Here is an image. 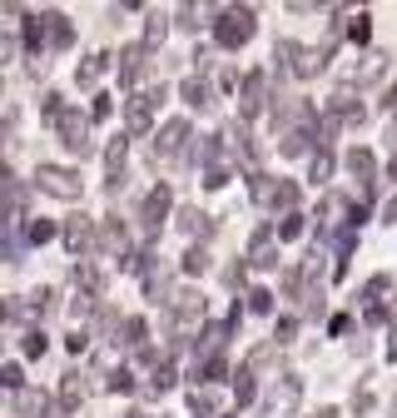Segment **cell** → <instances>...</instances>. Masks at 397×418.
<instances>
[{
	"mask_svg": "<svg viewBox=\"0 0 397 418\" xmlns=\"http://www.w3.org/2000/svg\"><path fill=\"white\" fill-rule=\"evenodd\" d=\"M273 60H278V75H293V80H313L328 60H333V40L323 50H308L298 40H278L273 45Z\"/></svg>",
	"mask_w": 397,
	"mask_h": 418,
	"instance_id": "6da1fadb",
	"label": "cell"
},
{
	"mask_svg": "<svg viewBox=\"0 0 397 418\" xmlns=\"http://www.w3.org/2000/svg\"><path fill=\"white\" fill-rule=\"evenodd\" d=\"M214 40H218L223 50L249 45V40H253V11H249V6H229V11H218V20H214Z\"/></svg>",
	"mask_w": 397,
	"mask_h": 418,
	"instance_id": "7a4b0ae2",
	"label": "cell"
},
{
	"mask_svg": "<svg viewBox=\"0 0 397 418\" xmlns=\"http://www.w3.org/2000/svg\"><path fill=\"white\" fill-rule=\"evenodd\" d=\"M35 184H40L50 199H80V189H85L80 175L65 170V165H40V170H35Z\"/></svg>",
	"mask_w": 397,
	"mask_h": 418,
	"instance_id": "3957f363",
	"label": "cell"
},
{
	"mask_svg": "<svg viewBox=\"0 0 397 418\" xmlns=\"http://www.w3.org/2000/svg\"><path fill=\"white\" fill-rule=\"evenodd\" d=\"M199 319H204V294L199 289H174V294H169V329L184 334Z\"/></svg>",
	"mask_w": 397,
	"mask_h": 418,
	"instance_id": "277c9868",
	"label": "cell"
},
{
	"mask_svg": "<svg viewBox=\"0 0 397 418\" xmlns=\"http://www.w3.org/2000/svg\"><path fill=\"white\" fill-rule=\"evenodd\" d=\"M55 130H60V144L70 149V154H95V140H90V120L85 115H75V110H65L60 120H55Z\"/></svg>",
	"mask_w": 397,
	"mask_h": 418,
	"instance_id": "5b68a950",
	"label": "cell"
},
{
	"mask_svg": "<svg viewBox=\"0 0 397 418\" xmlns=\"http://www.w3.org/2000/svg\"><path fill=\"white\" fill-rule=\"evenodd\" d=\"M298 398H303V379H298V374H283V379L268 389V418H293Z\"/></svg>",
	"mask_w": 397,
	"mask_h": 418,
	"instance_id": "8992f818",
	"label": "cell"
},
{
	"mask_svg": "<svg viewBox=\"0 0 397 418\" xmlns=\"http://www.w3.org/2000/svg\"><path fill=\"white\" fill-rule=\"evenodd\" d=\"M159 100H164V80H159L154 90H144V95H130V104H125V120H130V130H134V135H144V130L154 125Z\"/></svg>",
	"mask_w": 397,
	"mask_h": 418,
	"instance_id": "52a82bcc",
	"label": "cell"
},
{
	"mask_svg": "<svg viewBox=\"0 0 397 418\" xmlns=\"http://www.w3.org/2000/svg\"><path fill=\"white\" fill-rule=\"evenodd\" d=\"M184 144H189V125L184 120H164V130H159V140H154V165L164 160H179L184 154Z\"/></svg>",
	"mask_w": 397,
	"mask_h": 418,
	"instance_id": "ba28073f",
	"label": "cell"
},
{
	"mask_svg": "<svg viewBox=\"0 0 397 418\" xmlns=\"http://www.w3.org/2000/svg\"><path fill=\"white\" fill-rule=\"evenodd\" d=\"M169 204H174L169 184H154V189L144 194V209H139V220H144V229H149V234H159V229H164V220H169Z\"/></svg>",
	"mask_w": 397,
	"mask_h": 418,
	"instance_id": "9c48e42d",
	"label": "cell"
},
{
	"mask_svg": "<svg viewBox=\"0 0 397 418\" xmlns=\"http://www.w3.org/2000/svg\"><path fill=\"white\" fill-rule=\"evenodd\" d=\"M263 100H268V75H263V70L244 75V100H239V115H244V120H253V115L263 110Z\"/></svg>",
	"mask_w": 397,
	"mask_h": 418,
	"instance_id": "30bf717a",
	"label": "cell"
},
{
	"mask_svg": "<svg viewBox=\"0 0 397 418\" xmlns=\"http://www.w3.org/2000/svg\"><path fill=\"white\" fill-rule=\"evenodd\" d=\"M249 264H253V269H278V234H273V229H258V234H253Z\"/></svg>",
	"mask_w": 397,
	"mask_h": 418,
	"instance_id": "8fae6325",
	"label": "cell"
},
{
	"mask_svg": "<svg viewBox=\"0 0 397 418\" xmlns=\"http://www.w3.org/2000/svg\"><path fill=\"white\" fill-rule=\"evenodd\" d=\"M144 70H149V45H125L120 50V80L134 85V80H144Z\"/></svg>",
	"mask_w": 397,
	"mask_h": 418,
	"instance_id": "7c38bea8",
	"label": "cell"
},
{
	"mask_svg": "<svg viewBox=\"0 0 397 418\" xmlns=\"http://www.w3.org/2000/svg\"><path fill=\"white\" fill-rule=\"evenodd\" d=\"M65 244H70L75 254H90V249L99 244V234H95V220H85V215H75V220L65 224Z\"/></svg>",
	"mask_w": 397,
	"mask_h": 418,
	"instance_id": "4fadbf2b",
	"label": "cell"
},
{
	"mask_svg": "<svg viewBox=\"0 0 397 418\" xmlns=\"http://www.w3.org/2000/svg\"><path fill=\"white\" fill-rule=\"evenodd\" d=\"M99 249H104V254H125V259L134 254V249H130V234H125L120 220H104V224H99Z\"/></svg>",
	"mask_w": 397,
	"mask_h": 418,
	"instance_id": "5bb4252c",
	"label": "cell"
},
{
	"mask_svg": "<svg viewBox=\"0 0 397 418\" xmlns=\"http://www.w3.org/2000/svg\"><path fill=\"white\" fill-rule=\"evenodd\" d=\"M85 398H90V379L70 369V374H65V384H60V408H65V413H75Z\"/></svg>",
	"mask_w": 397,
	"mask_h": 418,
	"instance_id": "9a60e30c",
	"label": "cell"
},
{
	"mask_svg": "<svg viewBox=\"0 0 397 418\" xmlns=\"http://www.w3.org/2000/svg\"><path fill=\"white\" fill-rule=\"evenodd\" d=\"M15 413H20V418H50V393L20 389V393H15Z\"/></svg>",
	"mask_w": 397,
	"mask_h": 418,
	"instance_id": "2e32d148",
	"label": "cell"
},
{
	"mask_svg": "<svg viewBox=\"0 0 397 418\" xmlns=\"http://www.w3.org/2000/svg\"><path fill=\"white\" fill-rule=\"evenodd\" d=\"M229 149H234V160H244V165H258V144H253V135L244 130V125H229Z\"/></svg>",
	"mask_w": 397,
	"mask_h": 418,
	"instance_id": "e0dca14e",
	"label": "cell"
},
{
	"mask_svg": "<svg viewBox=\"0 0 397 418\" xmlns=\"http://www.w3.org/2000/svg\"><path fill=\"white\" fill-rule=\"evenodd\" d=\"M184 104H189V110H214V85L204 80V75H194V80H184Z\"/></svg>",
	"mask_w": 397,
	"mask_h": 418,
	"instance_id": "ac0fdd59",
	"label": "cell"
},
{
	"mask_svg": "<svg viewBox=\"0 0 397 418\" xmlns=\"http://www.w3.org/2000/svg\"><path fill=\"white\" fill-rule=\"evenodd\" d=\"M348 170H353V180L363 184V199H368V194H372V184H377V180H372V175H377L372 154H368V149H353V154H348Z\"/></svg>",
	"mask_w": 397,
	"mask_h": 418,
	"instance_id": "d6986e66",
	"label": "cell"
},
{
	"mask_svg": "<svg viewBox=\"0 0 397 418\" xmlns=\"http://www.w3.org/2000/svg\"><path fill=\"white\" fill-rule=\"evenodd\" d=\"M179 229H184L189 239H209V234H214V220L204 215L199 204H189V209H179Z\"/></svg>",
	"mask_w": 397,
	"mask_h": 418,
	"instance_id": "ffe728a7",
	"label": "cell"
},
{
	"mask_svg": "<svg viewBox=\"0 0 397 418\" xmlns=\"http://www.w3.org/2000/svg\"><path fill=\"white\" fill-rule=\"evenodd\" d=\"M382 294H387V274H372V279H368V289H363V304H368V319H372V324H382V319H387Z\"/></svg>",
	"mask_w": 397,
	"mask_h": 418,
	"instance_id": "44dd1931",
	"label": "cell"
},
{
	"mask_svg": "<svg viewBox=\"0 0 397 418\" xmlns=\"http://www.w3.org/2000/svg\"><path fill=\"white\" fill-rule=\"evenodd\" d=\"M45 30H50V45H55V50H70L75 30H70V20H65L60 11H45Z\"/></svg>",
	"mask_w": 397,
	"mask_h": 418,
	"instance_id": "7402d4cb",
	"label": "cell"
},
{
	"mask_svg": "<svg viewBox=\"0 0 397 418\" xmlns=\"http://www.w3.org/2000/svg\"><path fill=\"white\" fill-rule=\"evenodd\" d=\"M75 289H80V294H90V299H99V294H104V274H99L95 264H85V259H80V264H75Z\"/></svg>",
	"mask_w": 397,
	"mask_h": 418,
	"instance_id": "603a6c76",
	"label": "cell"
},
{
	"mask_svg": "<svg viewBox=\"0 0 397 418\" xmlns=\"http://www.w3.org/2000/svg\"><path fill=\"white\" fill-rule=\"evenodd\" d=\"M104 70H109V55H90V60H85V65L75 70V85H80V90H95Z\"/></svg>",
	"mask_w": 397,
	"mask_h": 418,
	"instance_id": "cb8c5ba5",
	"label": "cell"
},
{
	"mask_svg": "<svg viewBox=\"0 0 397 418\" xmlns=\"http://www.w3.org/2000/svg\"><path fill=\"white\" fill-rule=\"evenodd\" d=\"M249 194H253V204H268V209L278 204V184H273L268 175H258V170L249 175Z\"/></svg>",
	"mask_w": 397,
	"mask_h": 418,
	"instance_id": "d4e9b609",
	"label": "cell"
},
{
	"mask_svg": "<svg viewBox=\"0 0 397 418\" xmlns=\"http://www.w3.org/2000/svg\"><path fill=\"white\" fill-rule=\"evenodd\" d=\"M125 349H134V353H144L149 349V324L144 319H125V339H120Z\"/></svg>",
	"mask_w": 397,
	"mask_h": 418,
	"instance_id": "484cf974",
	"label": "cell"
},
{
	"mask_svg": "<svg viewBox=\"0 0 397 418\" xmlns=\"http://www.w3.org/2000/svg\"><path fill=\"white\" fill-rule=\"evenodd\" d=\"M234 398H239V403H253V398H258L253 369H239V374H234Z\"/></svg>",
	"mask_w": 397,
	"mask_h": 418,
	"instance_id": "4316f807",
	"label": "cell"
},
{
	"mask_svg": "<svg viewBox=\"0 0 397 418\" xmlns=\"http://www.w3.org/2000/svg\"><path fill=\"white\" fill-rule=\"evenodd\" d=\"M343 209H348V199H343V194H323L318 220H323V224H337V215H343Z\"/></svg>",
	"mask_w": 397,
	"mask_h": 418,
	"instance_id": "83f0119b",
	"label": "cell"
},
{
	"mask_svg": "<svg viewBox=\"0 0 397 418\" xmlns=\"http://www.w3.org/2000/svg\"><path fill=\"white\" fill-rule=\"evenodd\" d=\"M179 264H184V274H204V269H209V254H204L199 244H189V249H184V259H179Z\"/></svg>",
	"mask_w": 397,
	"mask_h": 418,
	"instance_id": "f1b7e54d",
	"label": "cell"
},
{
	"mask_svg": "<svg viewBox=\"0 0 397 418\" xmlns=\"http://www.w3.org/2000/svg\"><path fill=\"white\" fill-rule=\"evenodd\" d=\"M174 389V363H154V379H149V393H164Z\"/></svg>",
	"mask_w": 397,
	"mask_h": 418,
	"instance_id": "f546056e",
	"label": "cell"
},
{
	"mask_svg": "<svg viewBox=\"0 0 397 418\" xmlns=\"http://www.w3.org/2000/svg\"><path fill=\"white\" fill-rule=\"evenodd\" d=\"M40 115H45L50 125H55V120H60V115H65V100H60V95H55V90H50V95H40Z\"/></svg>",
	"mask_w": 397,
	"mask_h": 418,
	"instance_id": "4dcf8cb0",
	"label": "cell"
},
{
	"mask_svg": "<svg viewBox=\"0 0 397 418\" xmlns=\"http://www.w3.org/2000/svg\"><path fill=\"white\" fill-rule=\"evenodd\" d=\"M293 204H298V184H293V180H283V184H278V204H273V209L293 215Z\"/></svg>",
	"mask_w": 397,
	"mask_h": 418,
	"instance_id": "1f68e13d",
	"label": "cell"
},
{
	"mask_svg": "<svg viewBox=\"0 0 397 418\" xmlns=\"http://www.w3.org/2000/svg\"><path fill=\"white\" fill-rule=\"evenodd\" d=\"M164 35H169V20H164V15H149V30H144V45L154 50V45H164Z\"/></svg>",
	"mask_w": 397,
	"mask_h": 418,
	"instance_id": "d6a6232c",
	"label": "cell"
},
{
	"mask_svg": "<svg viewBox=\"0 0 397 418\" xmlns=\"http://www.w3.org/2000/svg\"><path fill=\"white\" fill-rule=\"evenodd\" d=\"M20 349H25V358H40V353H45V349H50V339H45V334H40V329H30V334H25V339H20Z\"/></svg>",
	"mask_w": 397,
	"mask_h": 418,
	"instance_id": "836d02e7",
	"label": "cell"
},
{
	"mask_svg": "<svg viewBox=\"0 0 397 418\" xmlns=\"http://www.w3.org/2000/svg\"><path fill=\"white\" fill-rule=\"evenodd\" d=\"M50 309H55V294H50V289H35V294H30V314H35V319H45Z\"/></svg>",
	"mask_w": 397,
	"mask_h": 418,
	"instance_id": "e575fe53",
	"label": "cell"
},
{
	"mask_svg": "<svg viewBox=\"0 0 397 418\" xmlns=\"http://www.w3.org/2000/svg\"><path fill=\"white\" fill-rule=\"evenodd\" d=\"M0 384H6L11 393H20V389H25V374H20V363H6V369H0Z\"/></svg>",
	"mask_w": 397,
	"mask_h": 418,
	"instance_id": "d590c367",
	"label": "cell"
},
{
	"mask_svg": "<svg viewBox=\"0 0 397 418\" xmlns=\"http://www.w3.org/2000/svg\"><path fill=\"white\" fill-rule=\"evenodd\" d=\"M273 358H278V344H258L249 353V369H263V363H273Z\"/></svg>",
	"mask_w": 397,
	"mask_h": 418,
	"instance_id": "8d00e7d4",
	"label": "cell"
},
{
	"mask_svg": "<svg viewBox=\"0 0 397 418\" xmlns=\"http://www.w3.org/2000/svg\"><path fill=\"white\" fill-rule=\"evenodd\" d=\"M104 384L115 389V393H134V374H130V369H115V374H109Z\"/></svg>",
	"mask_w": 397,
	"mask_h": 418,
	"instance_id": "74e56055",
	"label": "cell"
},
{
	"mask_svg": "<svg viewBox=\"0 0 397 418\" xmlns=\"http://www.w3.org/2000/svg\"><path fill=\"white\" fill-rule=\"evenodd\" d=\"M25 234H30V244H45V239H55V224H50V220H30Z\"/></svg>",
	"mask_w": 397,
	"mask_h": 418,
	"instance_id": "f35d334b",
	"label": "cell"
},
{
	"mask_svg": "<svg viewBox=\"0 0 397 418\" xmlns=\"http://www.w3.org/2000/svg\"><path fill=\"white\" fill-rule=\"evenodd\" d=\"M303 234V215H283V224H278V239H298Z\"/></svg>",
	"mask_w": 397,
	"mask_h": 418,
	"instance_id": "ab89813d",
	"label": "cell"
},
{
	"mask_svg": "<svg viewBox=\"0 0 397 418\" xmlns=\"http://www.w3.org/2000/svg\"><path fill=\"white\" fill-rule=\"evenodd\" d=\"M249 309H253V314H268V309H273V294H268V289H249Z\"/></svg>",
	"mask_w": 397,
	"mask_h": 418,
	"instance_id": "60d3db41",
	"label": "cell"
},
{
	"mask_svg": "<svg viewBox=\"0 0 397 418\" xmlns=\"http://www.w3.org/2000/svg\"><path fill=\"white\" fill-rule=\"evenodd\" d=\"M328 175H333V154L318 149V154H313V180H328Z\"/></svg>",
	"mask_w": 397,
	"mask_h": 418,
	"instance_id": "b9f144b4",
	"label": "cell"
},
{
	"mask_svg": "<svg viewBox=\"0 0 397 418\" xmlns=\"http://www.w3.org/2000/svg\"><path fill=\"white\" fill-rule=\"evenodd\" d=\"M348 35H353L358 45H368V35H372V20H368V15H358V20L348 25Z\"/></svg>",
	"mask_w": 397,
	"mask_h": 418,
	"instance_id": "7bdbcfd3",
	"label": "cell"
},
{
	"mask_svg": "<svg viewBox=\"0 0 397 418\" xmlns=\"http://www.w3.org/2000/svg\"><path fill=\"white\" fill-rule=\"evenodd\" d=\"M293 334H298V324H293V319H283V324L273 329V344H278V349H283V344H293Z\"/></svg>",
	"mask_w": 397,
	"mask_h": 418,
	"instance_id": "ee69618b",
	"label": "cell"
},
{
	"mask_svg": "<svg viewBox=\"0 0 397 418\" xmlns=\"http://www.w3.org/2000/svg\"><path fill=\"white\" fill-rule=\"evenodd\" d=\"M90 115H95V120H109V115H115V100H109V95H99V100H95V110H90Z\"/></svg>",
	"mask_w": 397,
	"mask_h": 418,
	"instance_id": "f6af8a7d",
	"label": "cell"
},
{
	"mask_svg": "<svg viewBox=\"0 0 397 418\" xmlns=\"http://www.w3.org/2000/svg\"><path fill=\"white\" fill-rule=\"evenodd\" d=\"M179 25L184 30H199V6H179Z\"/></svg>",
	"mask_w": 397,
	"mask_h": 418,
	"instance_id": "bcb514c9",
	"label": "cell"
},
{
	"mask_svg": "<svg viewBox=\"0 0 397 418\" xmlns=\"http://www.w3.org/2000/svg\"><path fill=\"white\" fill-rule=\"evenodd\" d=\"M194 408H199V413H218V398H214V393H199V389H194Z\"/></svg>",
	"mask_w": 397,
	"mask_h": 418,
	"instance_id": "7dc6e473",
	"label": "cell"
},
{
	"mask_svg": "<svg viewBox=\"0 0 397 418\" xmlns=\"http://www.w3.org/2000/svg\"><path fill=\"white\" fill-rule=\"evenodd\" d=\"M204 184H209V189H223V184H229V170H209Z\"/></svg>",
	"mask_w": 397,
	"mask_h": 418,
	"instance_id": "c3c4849f",
	"label": "cell"
},
{
	"mask_svg": "<svg viewBox=\"0 0 397 418\" xmlns=\"http://www.w3.org/2000/svg\"><path fill=\"white\" fill-rule=\"evenodd\" d=\"M65 344H70V353H85V344H90V334H85V329H75V334H70Z\"/></svg>",
	"mask_w": 397,
	"mask_h": 418,
	"instance_id": "681fc988",
	"label": "cell"
},
{
	"mask_svg": "<svg viewBox=\"0 0 397 418\" xmlns=\"http://www.w3.org/2000/svg\"><path fill=\"white\" fill-rule=\"evenodd\" d=\"M368 408H372V393L358 389V393H353V413H368Z\"/></svg>",
	"mask_w": 397,
	"mask_h": 418,
	"instance_id": "f907efd6",
	"label": "cell"
},
{
	"mask_svg": "<svg viewBox=\"0 0 397 418\" xmlns=\"http://www.w3.org/2000/svg\"><path fill=\"white\" fill-rule=\"evenodd\" d=\"M223 279H229V284L239 289V284H244V264H229V269H223Z\"/></svg>",
	"mask_w": 397,
	"mask_h": 418,
	"instance_id": "816d5d0a",
	"label": "cell"
},
{
	"mask_svg": "<svg viewBox=\"0 0 397 418\" xmlns=\"http://www.w3.org/2000/svg\"><path fill=\"white\" fill-rule=\"evenodd\" d=\"M382 104H387V110H397V85L387 90V100H382Z\"/></svg>",
	"mask_w": 397,
	"mask_h": 418,
	"instance_id": "f5cc1de1",
	"label": "cell"
},
{
	"mask_svg": "<svg viewBox=\"0 0 397 418\" xmlns=\"http://www.w3.org/2000/svg\"><path fill=\"white\" fill-rule=\"evenodd\" d=\"M387 224H397V199H392V204H387Z\"/></svg>",
	"mask_w": 397,
	"mask_h": 418,
	"instance_id": "db71d44e",
	"label": "cell"
},
{
	"mask_svg": "<svg viewBox=\"0 0 397 418\" xmlns=\"http://www.w3.org/2000/svg\"><path fill=\"white\" fill-rule=\"evenodd\" d=\"M387 175H392V180H397V149H392V160H387Z\"/></svg>",
	"mask_w": 397,
	"mask_h": 418,
	"instance_id": "11a10c76",
	"label": "cell"
},
{
	"mask_svg": "<svg viewBox=\"0 0 397 418\" xmlns=\"http://www.w3.org/2000/svg\"><path fill=\"white\" fill-rule=\"evenodd\" d=\"M387 353H392V363H397V329H392V344H387Z\"/></svg>",
	"mask_w": 397,
	"mask_h": 418,
	"instance_id": "9f6ffc18",
	"label": "cell"
},
{
	"mask_svg": "<svg viewBox=\"0 0 397 418\" xmlns=\"http://www.w3.org/2000/svg\"><path fill=\"white\" fill-rule=\"evenodd\" d=\"M387 140H392V149H397V120H392V125H387Z\"/></svg>",
	"mask_w": 397,
	"mask_h": 418,
	"instance_id": "6f0895ef",
	"label": "cell"
},
{
	"mask_svg": "<svg viewBox=\"0 0 397 418\" xmlns=\"http://www.w3.org/2000/svg\"><path fill=\"white\" fill-rule=\"evenodd\" d=\"M318 418H337V413H333V408H323V413H318Z\"/></svg>",
	"mask_w": 397,
	"mask_h": 418,
	"instance_id": "680465c9",
	"label": "cell"
},
{
	"mask_svg": "<svg viewBox=\"0 0 397 418\" xmlns=\"http://www.w3.org/2000/svg\"><path fill=\"white\" fill-rule=\"evenodd\" d=\"M125 418H149V413H125Z\"/></svg>",
	"mask_w": 397,
	"mask_h": 418,
	"instance_id": "91938a15",
	"label": "cell"
},
{
	"mask_svg": "<svg viewBox=\"0 0 397 418\" xmlns=\"http://www.w3.org/2000/svg\"><path fill=\"white\" fill-rule=\"evenodd\" d=\"M392 418H397V398H392Z\"/></svg>",
	"mask_w": 397,
	"mask_h": 418,
	"instance_id": "94428289",
	"label": "cell"
}]
</instances>
